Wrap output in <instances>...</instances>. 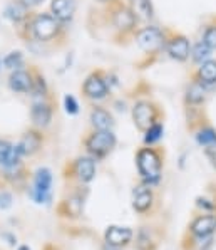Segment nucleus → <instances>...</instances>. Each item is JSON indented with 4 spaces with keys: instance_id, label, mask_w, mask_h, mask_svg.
Returning a JSON list of instances; mask_svg holds the SVG:
<instances>
[{
    "instance_id": "obj_1",
    "label": "nucleus",
    "mask_w": 216,
    "mask_h": 250,
    "mask_svg": "<svg viewBox=\"0 0 216 250\" xmlns=\"http://www.w3.org/2000/svg\"><path fill=\"white\" fill-rule=\"evenodd\" d=\"M24 41H34L42 45H51L65 39V24L57 21L51 12H37L27 22L17 27Z\"/></svg>"
},
{
    "instance_id": "obj_2",
    "label": "nucleus",
    "mask_w": 216,
    "mask_h": 250,
    "mask_svg": "<svg viewBox=\"0 0 216 250\" xmlns=\"http://www.w3.org/2000/svg\"><path fill=\"white\" fill-rule=\"evenodd\" d=\"M109 24L116 32V36L122 37V39H134V34L139 29V21L134 15L133 10L129 9L127 3L114 2L109 5Z\"/></svg>"
},
{
    "instance_id": "obj_3",
    "label": "nucleus",
    "mask_w": 216,
    "mask_h": 250,
    "mask_svg": "<svg viewBox=\"0 0 216 250\" xmlns=\"http://www.w3.org/2000/svg\"><path fill=\"white\" fill-rule=\"evenodd\" d=\"M136 167L139 171L141 178L148 187L159 183L161 171H163V158H161V151L153 146H146L141 148L136 153Z\"/></svg>"
},
{
    "instance_id": "obj_4",
    "label": "nucleus",
    "mask_w": 216,
    "mask_h": 250,
    "mask_svg": "<svg viewBox=\"0 0 216 250\" xmlns=\"http://www.w3.org/2000/svg\"><path fill=\"white\" fill-rule=\"evenodd\" d=\"M166 39H168V29H161L157 25L146 24L139 27L137 32L134 34V42L146 56H157L164 51Z\"/></svg>"
},
{
    "instance_id": "obj_5",
    "label": "nucleus",
    "mask_w": 216,
    "mask_h": 250,
    "mask_svg": "<svg viewBox=\"0 0 216 250\" xmlns=\"http://www.w3.org/2000/svg\"><path fill=\"white\" fill-rule=\"evenodd\" d=\"M163 111L159 104L153 99H137L133 104V121L139 131L144 133L148 128H151L154 123L161 121Z\"/></svg>"
},
{
    "instance_id": "obj_6",
    "label": "nucleus",
    "mask_w": 216,
    "mask_h": 250,
    "mask_svg": "<svg viewBox=\"0 0 216 250\" xmlns=\"http://www.w3.org/2000/svg\"><path fill=\"white\" fill-rule=\"evenodd\" d=\"M80 92L87 101L98 103L102 101L109 96L111 92V84L107 79V72H104L102 69H96L92 71L86 79H84L82 86H80Z\"/></svg>"
},
{
    "instance_id": "obj_7",
    "label": "nucleus",
    "mask_w": 216,
    "mask_h": 250,
    "mask_svg": "<svg viewBox=\"0 0 216 250\" xmlns=\"http://www.w3.org/2000/svg\"><path fill=\"white\" fill-rule=\"evenodd\" d=\"M116 143H118V140H116V134L113 131H98V129H94L84 141L87 153L94 160L106 158L116 148Z\"/></svg>"
},
{
    "instance_id": "obj_8",
    "label": "nucleus",
    "mask_w": 216,
    "mask_h": 250,
    "mask_svg": "<svg viewBox=\"0 0 216 250\" xmlns=\"http://www.w3.org/2000/svg\"><path fill=\"white\" fill-rule=\"evenodd\" d=\"M191 41L188 39V36L176 30L168 29V39H166V47L164 52L168 54L169 59L176 61L179 64H184L191 59Z\"/></svg>"
},
{
    "instance_id": "obj_9",
    "label": "nucleus",
    "mask_w": 216,
    "mask_h": 250,
    "mask_svg": "<svg viewBox=\"0 0 216 250\" xmlns=\"http://www.w3.org/2000/svg\"><path fill=\"white\" fill-rule=\"evenodd\" d=\"M54 118V104L49 98L44 99H34L32 107H30V119H32V125L37 129L47 128L52 123Z\"/></svg>"
},
{
    "instance_id": "obj_10",
    "label": "nucleus",
    "mask_w": 216,
    "mask_h": 250,
    "mask_svg": "<svg viewBox=\"0 0 216 250\" xmlns=\"http://www.w3.org/2000/svg\"><path fill=\"white\" fill-rule=\"evenodd\" d=\"M51 188H52V173L49 168H39L34 176L32 198L37 203L51 202Z\"/></svg>"
},
{
    "instance_id": "obj_11",
    "label": "nucleus",
    "mask_w": 216,
    "mask_h": 250,
    "mask_svg": "<svg viewBox=\"0 0 216 250\" xmlns=\"http://www.w3.org/2000/svg\"><path fill=\"white\" fill-rule=\"evenodd\" d=\"M7 84H9L12 92L30 96L34 87V71L32 69H29V71L27 69H15V71L10 72Z\"/></svg>"
},
{
    "instance_id": "obj_12",
    "label": "nucleus",
    "mask_w": 216,
    "mask_h": 250,
    "mask_svg": "<svg viewBox=\"0 0 216 250\" xmlns=\"http://www.w3.org/2000/svg\"><path fill=\"white\" fill-rule=\"evenodd\" d=\"M208 94H210V89L206 86L191 79V83L188 84L186 91H184V106L190 109H201L208 99Z\"/></svg>"
},
{
    "instance_id": "obj_13",
    "label": "nucleus",
    "mask_w": 216,
    "mask_h": 250,
    "mask_svg": "<svg viewBox=\"0 0 216 250\" xmlns=\"http://www.w3.org/2000/svg\"><path fill=\"white\" fill-rule=\"evenodd\" d=\"M34 15L32 7H29L22 0H10L3 9V17L10 21L14 25H22Z\"/></svg>"
},
{
    "instance_id": "obj_14",
    "label": "nucleus",
    "mask_w": 216,
    "mask_h": 250,
    "mask_svg": "<svg viewBox=\"0 0 216 250\" xmlns=\"http://www.w3.org/2000/svg\"><path fill=\"white\" fill-rule=\"evenodd\" d=\"M191 79L201 83L210 91L216 87V59L211 57V59L204 61L199 66H196L195 71L191 72Z\"/></svg>"
},
{
    "instance_id": "obj_15",
    "label": "nucleus",
    "mask_w": 216,
    "mask_h": 250,
    "mask_svg": "<svg viewBox=\"0 0 216 250\" xmlns=\"http://www.w3.org/2000/svg\"><path fill=\"white\" fill-rule=\"evenodd\" d=\"M89 121L91 126L98 131H113L114 128V116L111 114L109 109L102 106H92L89 113Z\"/></svg>"
},
{
    "instance_id": "obj_16",
    "label": "nucleus",
    "mask_w": 216,
    "mask_h": 250,
    "mask_svg": "<svg viewBox=\"0 0 216 250\" xmlns=\"http://www.w3.org/2000/svg\"><path fill=\"white\" fill-rule=\"evenodd\" d=\"M77 0H51V14L62 24H69L76 17Z\"/></svg>"
},
{
    "instance_id": "obj_17",
    "label": "nucleus",
    "mask_w": 216,
    "mask_h": 250,
    "mask_svg": "<svg viewBox=\"0 0 216 250\" xmlns=\"http://www.w3.org/2000/svg\"><path fill=\"white\" fill-rule=\"evenodd\" d=\"M72 171L80 183H89L96 176V160L92 156H79L72 165Z\"/></svg>"
},
{
    "instance_id": "obj_18",
    "label": "nucleus",
    "mask_w": 216,
    "mask_h": 250,
    "mask_svg": "<svg viewBox=\"0 0 216 250\" xmlns=\"http://www.w3.org/2000/svg\"><path fill=\"white\" fill-rule=\"evenodd\" d=\"M22 156H34L39 149L42 148V134L37 129H29L27 133H24V136L20 138L17 145Z\"/></svg>"
},
{
    "instance_id": "obj_19",
    "label": "nucleus",
    "mask_w": 216,
    "mask_h": 250,
    "mask_svg": "<svg viewBox=\"0 0 216 250\" xmlns=\"http://www.w3.org/2000/svg\"><path fill=\"white\" fill-rule=\"evenodd\" d=\"M22 155L17 146L5 140H0V167L3 168H15L20 165Z\"/></svg>"
},
{
    "instance_id": "obj_20",
    "label": "nucleus",
    "mask_w": 216,
    "mask_h": 250,
    "mask_svg": "<svg viewBox=\"0 0 216 250\" xmlns=\"http://www.w3.org/2000/svg\"><path fill=\"white\" fill-rule=\"evenodd\" d=\"M104 238H106V242L111 247H122V245H127L131 242V238H133V230L127 229V227L113 225L106 230Z\"/></svg>"
},
{
    "instance_id": "obj_21",
    "label": "nucleus",
    "mask_w": 216,
    "mask_h": 250,
    "mask_svg": "<svg viewBox=\"0 0 216 250\" xmlns=\"http://www.w3.org/2000/svg\"><path fill=\"white\" fill-rule=\"evenodd\" d=\"M127 5H129V9L133 10L139 22L151 24L154 17H156V10H154L151 0H129Z\"/></svg>"
},
{
    "instance_id": "obj_22",
    "label": "nucleus",
    "mask_w": 216,
    "mask_h": 250,
    "mask_svg": "<svg viewBox=\"0 0 216 250\" xmlns=\"http://www.w3.org/2000/svg\"><path fill=\"white\" fill-rule=\"evenodd\" d=\"M154 202V193L151 190V187L148 185H141V187H136L134 190V197H133V207L136 211L139 213H144L153 207Z\"/></svg>"
},
{
    "instance_id": "obj_23",
    "label": "nucleus",
    "mask_w": 216,
    "mask_h": 250,
    "mask_svg": "<svg viewBox=\"0 0 216 250\" xmlns=\"http://www.w3.org/2000/svg\"><path fill=\"white\" fill-rule=\"evenodd\" d=\"M215 230H216V217H213V215H203V217H198L191 224V233L199 238L210 237Z\"/></svg>"
},
{
    "instance_id": "obj_24",
    "label": "nucleus",
    "mask_w": 216,
    "mask_h": 250,
    "mask_svg": "<svg viewBox=\"0 0 216 250\" xmlns=\"http://www.w3.org/2000/svg\"><path fill=\"white\" fill-rule=\"evenodd\" d=\"M196 143L203 148H208V146H216V129L208 123H201L199 128L196 129Z\"/></svg>"
},
{
    "instance_id": "obj_25",
    "label": "nucleus",
    "mask_w": 216,
    "mask_h": 250,
    "mask_svg": "<svg viewBox=\"0 0 216 250\" xmlns=\"http://www.w3.org/2000/svg\"><path fill=\"white\" fill-rule=\"evenodd\" d=\"M211 54H213V49L199 39L198 42H195L191 47V61L196 64V66H199V64L204 62V61L211 59Z\"/></svg>"
},
{
    "instance_id": "obj_26",
    "label": "nucleus",
    "mask_w": 216,
    "mask_h": 250,
    "mask_svg": "<svg viewBox=\"0 0 216 250\" xmlns=\"http://www.w3.org/2000/svg\"><path fill=\"white\" fill-rule=\"evenodd\" d=\"M34 71V87H32V99H44L49 98V86H47V81H45L44 76L37 71V69H32Z\"/></svg>"
},
{
    "instance_id": "obj_27",
    "label": "nucleus",
    "mask_w": 216,
    "mask_h": 250,
    "mask_svg": "<svg viewBox=\"0 0 216 250\" xmlns=\"http://www.w3.org/2000/svg\"><path fill=\"white\" fill-rule=\"evenodd\" d=\"M163 134H164V125H163V121L154 123L151 128H148L144 131V145L146 146L156 145L157 141H159L161 138H163Z\"/></svg>"
},
{
    "instance_id": "obj_28",
    "label": "nucleus",
    "mask_w": 216,
    "mask_h": 250,
    "mask_svg": "<svg viewBox=\"0 0 216 250\" xmlns=\"http://www.w3.org/2000/svg\"><path fill=\"white\" fill-rule=\"evenodd\" d=\"M201 41L204 44L210 45L213 51H216V17H213L204 25L203 32H201Z\"/></svg>"
},
{
    "instance_id": "obj_29",
    "label": "nucleus",
    "mask_w": 216,
    "mask_h": 250,
    "mask_svg": "<svg viewBox=\"0 0 216 250\" xmlns=\"http://www.w3.org/2000/svg\"><path fill=\"white\" fill-rule=\"evenodd\" d=\"M3 67L9 69V71H15V69H22L24 66V54L20 51H14L10 54H7L2 61Z\"/></svg>"
},
{
    "instance_id": "obj_30",
    "label": "nucleus",
    "mask_w": 216,
    "mask_h": 250,
    "mask_svg": "<svg viewBox=\"0 0 216 250\" xmlns=\"http://www.w3.org/2000/svg\"><path fill=\"white\" fill-rule=\"evenodd\" d=\"M64 205L67 207V215H71V217H77V215L80 213V210H82V200L79 197H72L69 200H65Z\"/></svg>"
},
{
    "instance_id": "obj_31",
    "label": "nucleus",
    "mask_w": 216,
    "mask_h": 250,
    "mask_svg": "<svg viewBox=\"0 0 216 250\" xmlns=\"http://www.w3.org/2000/svg\"><path fill=\"white\" fill-rule=\"evenodd\" d=\"M64 107H65V113L71 114V116H76L79 113V103L72 94H65L64 96Z\"/></svg>"
},
{
    "instance_id": "obj_32",
    "label": "nucleus",
    "mask_w": 216,
    "mask_h": 250,
    "mask_svg": "<svg viewBox=\"0 0 216 250\" xmlns=\"http://www.w3.org/2000/svg\"><path fill=\"white\" fill-rule=\"evenodd\" d=\"M10 205H12V195L10 193L0 195V208H9Z\"/></svg>"
},
{
    "instance_id": "obj_33",
    "label": "nucleus",
    "mask_w": 216,
    "mask_h": 250,
    "mask_svg": "<svg viewBox=\"0 0 216 250\" xmlns=\"http://www.w3.org/2000/svg\"><path fill=\"white\" fill-rule=\"evenodd\" d=\"M22 2L27 3V5H29V7H32V9H34V7L40 5V3L44 2V0H22Z\"/></svg>"
},
{
    "instance_id": "obj_34",
    "label": "nucleus",
    "mask_w": 216,
    "mask_h": 250,
    "mask_svg": "<svg viewBox=\"0 0 216 250\" xmlns=\"http://www.w3.org/2000/svg\"><path fill=\"white\" fill-rule=\"evenodd\" d=\"M208 200H201V198H198V205L199 207H204V208H215V205L213 203H206Z\"/></svg>"
},
{
    "instance_id": "obj_35",
    "label": "nucleus",
    "mask_w": 216,
    "mask_h": 250,
    "mask_svg": "<svg viewBox=\"0 0 216 250\" xmlns=\"http://www.w3.org/2000/svg\"><path fill=\"white\" fill-rule=\"evenodd\" d=\"M98 3H102V5H111V3L118 2V0H96Z\"/></svg>"
},
{
    "instance_id": "obj_36",
    "label": "nucleus",
    "mask_w": 216,
    "mask_h": 250,
    "mask_svg": "<svg viewBox=\"0 0 216 250\" xmlns=\"http://www.w3.org/2000/svg\"><path fill=\"white\" fill-rule=\"evenodd\" d=\"M19 250H30V249L27 245H22V247H19Z\"/></svg>"
}]
</instances>
